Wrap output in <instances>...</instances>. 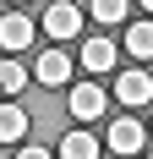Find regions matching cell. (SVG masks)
Returning <instances> with one entry per match:
<instances>
[{"instance_id":"11","label":"cell","mask_w":153,"mask_h":159,"mask_svg":"<svg viewBox=\"0 0 153 159\" xmlns=\"http://www.w3.org/2000/svg\"><path fill=\"white\" fill-rule=\"evenodd\" d=\"M28 82H33V71H22V66H16L11 61V55H6V61H0V93H22V88H28Z\"/></svg>"},{"instance_id":"5","label":"cell","mask_w":153,"mask_h":159,"mask_svg":"<svg viewBox=\"0 0 153 159\" xmlns=\"http://www.w3.org/2000/svg\"><path fill=\"white\" fill-rule=\"evenodd\" d=\"M115 99H120L126 110H142V104L153 99V77L142 71V66H137V71H120V82H115Z\"/></svg>"},{"instance_id":"13","label":"cell","mask_w":153,"mask_h":159,"mask_svg":"<svg viewBox=\"0 0 153 159\" xmlns=\"http://www.w3.org/2000/svg\"><path fill=\"white\" fill-rule=\"evenodd\" d=\"M16 159H55L49 148H38V143H28V148H16Z\"/></svg>"},{"instance_id":"7","label":"cell","mask_w":153,"mask_h":159,"mask_svg":"<svg viewBox=\"0 0 153 159\" xmlns=\"http://www.w3.org/2000/svg\"><path fill=\"white\" fill-rule=\"evenodd\" d=\"M33 82H44V88L71 82V55H66V49H44V55H38V66H33Z\"/></svg>"},{"instance_id":"17","label":"cell","mask_w":153,"mask_h":159,"mask_svg":"<svg viewBox=\"0 0 153 159\" xmlns=\"http://www.w3.org/2000/svg\"><path fill=\"white\" fill-rule=\"evenodd\" d=\"M148 159H153V154H148Z\"/></svg>"},{"instance_id":"4","label":"cell","mask_w":153,"mask_h":159,"mask_svg":"<svg viewBox=\"0 0 153 159\" xmlns=\"http://www.w3.org/2000/svg\"><path fill=\"white\" fill-rule=\"evenodd\" d=\"M76 28H82V11H76L71 0H49V6H44V33H55V39H76Z\"/></svg>"},{"instance_id":"10","label":"cell","mask_w":153,"mask_h":159,"mask_svg":"<svg viewBox=\"0 0 153 159\" xmlns=\"http://www.w3.org/2000/svg\"><path fill=\"white\" fill-rule=\"evenodd\" d=\"M126 49H131L137 61H153V22H131V28H126Z\"/></svg>"},{"instance_id":"16","label":"cell","mask_w":153,"mask_h":159,"mask_svg":"<svg viewBox=\"0 0 153 159\" xmlns=\"http://www.w3.org/2000/svg\"><path fill=\"white\" fill-rule=\"evenodd\" d=\"M0 99H6V93H0Z\"/></svg>"},{"instance_id":"3","label":"cell","mask_w":153,"mask_h":159,"mask_svg":"<svg viewBox=\"0 0 153 159\" xmlns=\"http://www.w3.org/2000/svg\"><path fill=\"white\" fill-rule=\"evenodd\" d=\"M33 39H38V28H33V16H22V11L0 16V49H6V55H16V49H28Z\"/></svg>"},{"instance_id":"12","label":"cell","mask_w":153,"mask_h":159,"mask_svg":"<svg viewBox=\"0 0 153 159\" xmlns=\"http://www.w3.org/2000/svg\"><path fill=\"white\" fill-rule=\"evenodd\" d=\"M126 11H131V0H93V22H126Z\"/></svg>"},{"instance_id":"2","label":"cell","mask_w":153,"mask_h":159,"mask_svg":"<svg viewBox=\"0 0 153 159\" xmlns=\"http://www.w3.org/2000/svg\"><path fill=\"white\" fill-rule=\"evenodd\" d=\"M104 143H109V154H120V159H131L142 148V121L137 115H120V121H109V132H104Z\"/></svg>"},{"instance_id":"9","label":"cell","mask_w":153,"mask_h":159,"mask_svg":"<svg viewBox=\"0 0 153 159\" xmlns=\"http://www.w3.org/2000/svg\"><path fill=\"white\" fill-rule=\"evenodd\" d=\"M60 159H98V137H93V132H66L60 137Z\"/></svg>"},{"instance_id":"1","label":"cell","mask_w":153,"mask_h":159,"mask_svg":"<svg viewBox=\"0 0 153 159\" xmlns=\"http://www.w3.org/2000/svg\"><path fill=\"white\" fill-rule=\"evenodd\" d=\"M104 104H109V93L98 88V82H76L71 93H66V110H71L76 121H98V115H104Z\"/></svg>"},{"instance_id":"6","label":"cell","mask_w":153,"mask_h":159,"mask_svg":"<svg viewBox=\"0 0 153 159\" xmlns=\"http://www.w3.org/2000/svg\"><path fill=\"white\" fill-rule=\"evenodd\" d=\"M28 126H33V115L22 110L16 99H0V148L22 143V137H28Z\"/></svg>"},{"instance_id":"15","label":"cell","mask_w":153,"mask_h":159,"mask_svg":"<svg viewBox=\"0 0 153 159\" xmlns=\"http://www.w3.org/2000/svg\"><path fill=\"white\" fill-rule=\"evenodd\" d=\"M11 6H28V0H11Z\"/></svg>"},{"instance_id":"14","label":"cell","mask_w":153,"mask_h":159,"mask_svg":"<svg viewBox=\"0 0 153 159\" xmlns=\"http://www.w3.org/2000/svg\"><path fill=\"white\" fill-rule=\"evenodd\" d=\"M142 11H153V0H142Z\"/></svg>"},{"instance_id":"8","label":"cell","mask_w":153,"mask_h":159,"mask_svg":"<svg viewBox=\"0 0 153 159\" xmlns=\"http://www.w3.org/2000/svg\"><path fill=\"white\" fill-rule=\"evenodd\" d=\"M115 55H120V49L109 44L104 33H93L88 44H82V71H93V77H104V71H115Z\"/></svg>"}]
</instances>
